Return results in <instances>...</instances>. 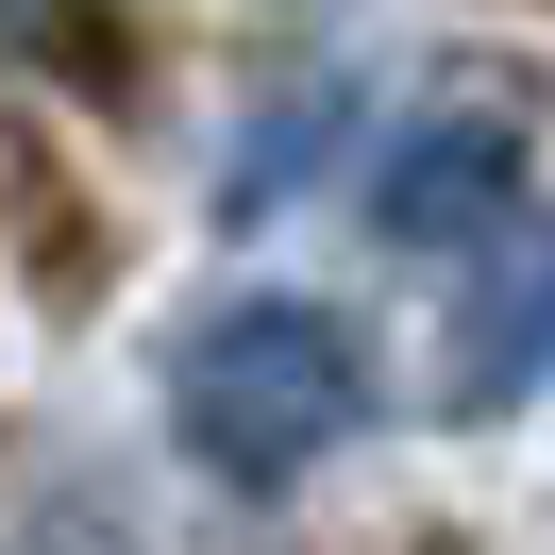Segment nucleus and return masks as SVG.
<instances>
[{
  "label": "nucleus",
  "instance_id": "obj_2",
  "mask_svg": "<svg viewBox=\"0 0 555 555\" xmlns=\"http://www.w3.org/2000/svg\"><path fill=\"white\" fill-rule=\"evenodd\" d=\"M371 236H404V253H438V236H472V219H505L521 203V135L505 118H404V135L371 152Z\"/></svg>",
  "mask_w": 555,
  "mask_h": 555
},
{
  "label": "nucleus",
  "instance_id": "obj_4",
  "mask_svg": "<svg viewBox=\"0 0 555 555\" xmlns=\"http://www.w3.org/2000/svg\"><path fill=\"white\" fill-rule=\"evenodd\" d=\"M320 135H337V85H320V102H286V118H270V135H253V152H236V219H253V203H270V185H286V169H304V152H320Z\"/></svg>",
  "mask_w": 555,
  "mask_h": 555
},
{
  "label": "nucleus",
  "instance_id": "obj_3",
  "mask_svg": "<svg viewBox=\"0 0 555 555\" xmlns=\"http://www.w3.org/2000/svg\"><path fill=\"white\" fill-rule=\"evenodd\" d=\"M539 371H555V219H505L472 320H454V387L438 404L454 421H505V404H539Z\"/></svg>",
  "mask_w": 555,
  "mask_h": 555
},
{
  "label": "nucleus",
  "instance_id": "obj_1",
  "mask_svg": "<svg viewBox=\"0 0 555 555\" xmlns=\"http://www.w3.org/2000/svg\"><path fill=\"white\" fill-rule=\"evenodd\" d=\"M169 421H185L203 472L286 488L304 454H337L353 421H371V353H353L320 304H219V320L169 337Z\"/></svg>",
  "mask_w": 555,
  "mask_h": 555
}]
</instances>
